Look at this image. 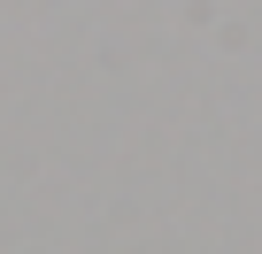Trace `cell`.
Masks as SVG:
<instances>
[]
</instances>
